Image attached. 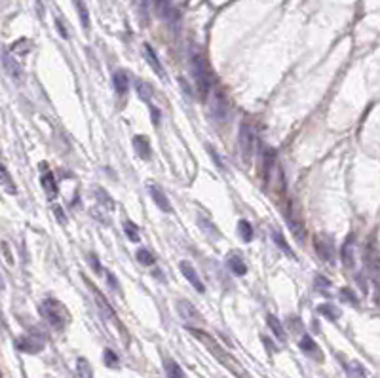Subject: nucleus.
<instances>
[{
    "label": "nucleus",
    "instance_id": "obj_18",
    "mask_svg": "<svg viewBox=\"0 0 380 378\" xmlns=\"http://www.w3.org/2000/svg\"><path fill=\"white\" fill-rule=\"evenodd\" d=\"M226 264H228V268L232 270L236 276H245V274H247V266H245V263L236 255V253H230V255H228Z\"/></svg>",
    "mask_w": 380,
    "mask_h": 378
},
{
    "label": "nucleus",
    "instance_id": "obj_21",
    "mask_svg": "<svg viewBox=\"0 0 380 378\" xmlns=\"http://www.w3.org/2000/svg\"><path fill=\"white\" fill-rule=\"evenodd\" d=\"M4 67H6L8 74L13 78V80H19L21 78V67L15 61H12V55L10 53H4Z\"/></svg>",
    "mask_w": 380,
    "mask_h": 378
},
{
    "label": "nucleus",
    "instance_id": "obj_13",
    "mask_svg": "<svg viewBox=\"0 0 380 378\" xmlns=\"http://www.w3.org/2000/svg\"><path fill=\"white\" fill-rule=\"evenodd\" d=\"M88 287L91 289V293H93V296H95V302H97V306L101 308V312H103L107 317H114V310L110 308L109 302L105 301V296L101 295V291H99V289H97L91 282H88Z\"/></svg>",
    "mask_w": 380,
    "mask_h": 378
},
{
    "label": "nucleus",
    "instance_id": "obj_37",
    "mask_svg": "<svg viewBox=\"0 0 380 378\" xmlns=\"http://www.w3.org/2000/svg\"><path fill=\"white\" fill-rule=\"evenodd\" d=\"M53 215L57 217V221H59V223H61V225H65V223H67V217H65L63 209H61L59 205H55V207H53Z\"/></svg>",
    "mask_w": 380,
    "mask_h": 378
},
{
    "label": "nucleus",
    "instance_id": "obj_7",
    "mask_svg": "<svg viewBox=\"0 0 380 378\" xmlns=\"http://www.w3.org/2000/svg\"><path fill=\"white\" fill-rule=\"evenodd\" d=\"M179 268H181V272H183V276L187 277L188 282H190V285H192V287L196 289L198 293H204V291H206V287H204V283H202L200 276L196 274V268H194V266L188 263V261H181Z\"/></svg>",
    "mask_w": 380,
    "mask_h": 378
},
{
    "label": "nucleus",
    "instance_id": "obj_8",
    "mask_svg": "<svg viewBox=\"0 0 380 378\" xmlns=\"http://www.w3.org/2000/svg\"><path fill=\"white\" fill-rule=\"evenodd\" d=\"M40 171H42V177H40V183H42V186H44V192L48 194V198L52 200L57 196V183H55V177H53V173L50 171V167L46 166V164H42L40 166Z\"/></svg>",
    "mask_w": 380,
    "mask_h": 378
},
{
    "label": "nucleus",
    "instance_id": "obj_36",
    "mask_svg": "<svg viewBox=\"0 0 380 378\" xmlns=\"http://www.w3.org/2000/svg\"><path fill=\"white\" fill-rule=\"evenodd\" d=\"M207 152H209V156H213V160H215V166L223 169V162H221V156L217 154V150H215L211 145H207Z\"/></svg>",
    "mask_w": 380,
    "mask_h": 378
},
{
    "label": "nucleus",
    "instance_id": "obj_1",
    "mask_svg": "<svg viewBox=\"0 0 380 378\" xmlns=\"http://www.w3.org/2000/svg\"><path fill=\"white\" fill-rule=\"evenodd\" d=\"M40 314L57 331L65 329V325L69 323V312H67V308L59 301H55V299H44V302L40 304Z\"/></svg>",
    "mask_w": 380,
    "mask_h": 378
},
{
    "label": "nucleus",
    "instance_id": "obj_11",
    "mask_svg": "<svg viewBox=\"0 0 380 378\" xmlns=\"http://www.w3.org/2000/svg\"><path fill=\"white\" fill-rule=\"evenodd\" d=\"M298 346H301V350H303L306 355H310V357L317 359V361H322L323 359L319 348H317V344L314 342V339H312L310 334H303V339H301V342H298Z\"/></svg>",
    "mask_w": 380,
    "mask_h": 378
},
{
    "label": "nucleus",
    "instance_id": "obj_26",
    "mask_svg": "<svg viewBox=\"0 0 380 378\" xmlns=\"http://www.w3.org/2000/svg\"><path fill=\"white\" fill-rule=\"evenodd\" d=\"M78 10V15H80V21H82V27L84 29H90V13H88V8H86L84 0H74Z\"/></svg>",
    "mask_w": 380,
    "mask_h": 378
},
{
    "label": "nucleus",
    "instance_id": "obj_25",
    "mask_svg": "<svg viewBox=\"0 0 380 378\" xmlns=\"http://www.w3.org/2000/svg\"><path fill=\"white\" fill-rule=\"evenodd\" d=\"M76 372L80 378H93V371H91V365L88 363V359L78 357L76 359Z\"/></svg>",
    "mask_w": 380,
    "mask_h": 378
},
{
    "label": "nucleus",
    "instance_id": "obj_28",
    "mask_svg": "<svg viewBox=\"0 0 380 378\" xmlns=\"http://www.w3.org/2000/svg\"><path fill=\"white\" fill-rule=\"evenodd\" d=\"M346 371L350 372V376L352 378H367V372H365L363 365L357 363V361H350L348 365H346Z\"/></svg>",
    "mask_w": 380,
    "mask_h": 378
},
{
    "label": "nucleus",
    "instance_id": "obj_29",
    "mask_svg": "<svg viewBox=\"0 0 380 378\" xmlns=\"http://www.w3.org/2000/svg\"><path fill=\"white\" fill-rule=\"evenodd\" d=\"M198 221H200V223H198V225H200V228H202V230H204V232H206L207 236H213V237H217V236H219V232H217V228H215V225H213V223H211V221H209V218L202 217V215H200V217H198Z\"/></svg>",
    "mask_w": 380,
    "mask_h": 378
},
{
    "label": "nucleus",
    "instance_id": "obj_35",
    "mask_svg": "<svg viewBox=\"0 0 380 378\" xmlns=\"http://www.w3.org/2000/svg\"><path fill=\"white\" fill-rule=\"evenodd\" d=\"M341 296H342V301H344V302H350V304H354V306L357 304V299H355V295L352 293V291H350V289H346V287L341 289Z\"/></svg>",
    "mask_w": 380,
    "mask_h": 378
},
{
    "label": "nucleus",
    "instance_id": "obj_33",
    "mask_svg": "<svg viewBox=\"0 0 380 378\" xmlns=\"http://www.w3.org/2000/svg\"><path fill=\"white\" fill-rule=\"evenodd\" d=\"M103 359H105V365H109V367H118V355L112 350H105L103 353Z\"/></svg>",
    "mask_w": 380,
    "mask_h": 378
},
{
    "label": "nucleus",
    "instance_id": "obj_4",
    "mask_svg": "<svg viewBox=\"0 0 380 378\" xmlns=\"http://www.w3.org/2000/svg\"><path fill=\"white\" fill-rule=\"evenodd\" d=\"M209 112L213 114L215 120H226L228 116V99L219 88L211 90V99H209Z\"/></svg>",
    "mask_w": 380,
    "mask_h": 378
},
{
    "label": "nucleus",
    "instance_id": "obj_24",
    "mask_svg": "<svg viewBox=\"0 0 380 378\" xmlns=\"http://www.w3.org/2000/svg\"><path fill=\"white\" fill-rule=\"evenodd\" d=\"M95 196H97V200H99V204L105 205L109 211L114 209V200L110 198V194L107 192V190H103L101 186H95Z\"/></svg>",
    "mask_w": 380,
    "mask_h": 378
},
{
    "label": "nucleus",
    "instance_id": "obj_40",
    "mask_svg": "<svg viewBox=\"0 0 380 378\" xmlns=\"http://www.w3.org/2000/svg\"><path fill=\"white\" fill-rule=\"evenodd\" d=\"M88 261L93 264V270H95V272H101V264H99V261L95 258V255H90L88 256Z\"/></svg>",
    "mask_w": 380,
    "mask_h": 378
},
{
    "label": "nucleus",
    "instance_id": "obj_34",
    "mask_svg": "<svg viewBox=\"0 0 380 378\" xmlns=\"http://www.w3.org/2000/svg\"><path fill=\"white\" fill-rule=\"evenodd\" d=\"M274 242H276V244L279 245V247H282V249H284L285 253H287V255H291V256H293V251H291V247H289V245H287V242H285V240H284V236H282L279 232H274Z\"/></svg>",
    "mask_w": 380,
    "mask_h": 378
},
{
    "label": "nucleus",
    "instance_id": "obj_17",
    "mask_svg": "<svg viewBox=\"0 0 380 378\" xmlns=\"http://www.w3.org/2000/svg\"><path fill=\"white\" fill-rule=\"evenodd\" d=\"M133 148H135V152L139 154V158H143V160H148V158H150V145H148L147 137H143V135L133 137Z\"/></svg>",
    "mask_w": 380,
    "mask_h": 378
},
{
    "label": "nucleus",
    "instance_id": "obj_6",
    "mask_svg": "<svg viewBox=\"0 0 380 378\" xmlns=\"http://www.w3.org/2000/svg\"><path fill=\"white\" fill-rule=\"evenodd\" d=\"M15 344L19 348L21 352L25 353H38L42 348H44V340L40 336H34V334H25V336H19L15 340Z\"/></svg>",
    "mask_w": 380,
    "mask_h": 378
},
{
    "label": "nucleus",
    "instance_id": "obj_41",
    "mask_svg": "<svg viewBox=\"0 0 380 378\" xmlns=\"http://www.w3.org/2000/svg\"><path fill=\"white\" fill-rule=\"evenodd\" d=\"M55 25H57V31L59 32H61V36H63V38H67V36H69V34H67V31H65V27H63V23H61V21H55Z\"/></svg>",
    "mask_w": 380,
    "mask_h": 378
},
{
    "label": "nucleus",
    "instance_id": "obj_15",
    "mask_svg": "<svg viewBox=\"0 0 380 378\" xmlns=\"http://www.w3.org/2000/svg\"><path fill=\"white\" fill-rule=\"evenodd\" d=\"M342 263H344V266L346 268H354V237L350 236L348 240H346V244L342 245Z\"/></svg>",
    "mask_w": 380,
    "mask_h": 378
},
{
    "label": "nucleus",
    "instance_id": "obj_2",
    "mask_svg": "<svg viewBox=\"0 0 380 378\" xmlns=\"http://www.w3.org/2000/svg\"><path fill=\"white\" fill-rule=\"evenodd\" d=\"M192 71H194V78H196V86L204 97L213 90L211 86V71L207 67L206 59L202 57L200 53H194L192 55Z\"/></svg>",
    "mask_w": 380,
    "mask_h": 378
},
{
    "label": "nucleus",
    "instance_id": "obj_16",
    "mask_svg": "<svg viewBox=\"0 0 380 378\" xmlns=\"http://www.w3.org/2000/svg\"><path fill=\"white\" fill-rule=\"evenodd\" d=\"M112 84H114V90H116L118 95H124V93L128 91V88H129V80H128V74H126V71L118 69V71L114 72V76H112Z\"/></svg>",
    "mask_w": 380,
    "mask_h": 378
},
{
    "label": "nucleus",
    "instance_id": "obj_19",
    "mask_svg": "<svg viewBox=\"0 0 380 378\" xmlns=\"http://www.w3.org/2000/svg\"><path fill=\"white\" fill-rule=\"evenodd\" d=\"M266 323H268V327L272 329V333L276 334L277 340H285V331H284V325L279 323V320H277L276 315L268 314V317H266Z\"/></svg>",
    "mask_w": 380,
    "mask_h": 378
},
{
    "label": "nucleus",
    "instance_id": "obj_31",
    "mask_svg": "<svg viewBox=\"0 0 380 378\" xmlns=\"http://www.w3.org/2000/svg\"><path fill=\"white\" fill-rule=\"evenodd\" d=\"M124 232H126V236H128L131 242H139V228H137L131 221H126V223H124Z\"/></svg>",
    "mask_w": 380,
    "mask_h": 378
},
{
    "label": "nucleus",
    "instance_id": "obj_5",
    "mask_svg": "<svg viewBox=\"0 0 380 378\" xmlns=\"http://www.w3.org/2000/svg\"><path fill=\"white\" fill-rule=\"evenodd\" d=\"M316 251L317 255L322 256L327 263H335V244L329 236H317L316 237Z\"/></svg>",
    "mask_w": 380,
    "mask_h": 378
},
{
    "label": "nucleus",
    "instance_id": "obj_32",
    "mask_svg": "<svg viewBox=\"0 0 380 378\" xmlns=\"http://www.w3.org/2000/svg\"><path fill=\"white\" fill-rule=\"evenodd\" d=\"M137 258H139V263L145 264V266H152V264H154V256H152V253L147 249L137 251Z\"/></svg>",
    "mask_w": 380,
    "mask_h": 378
},
{
    "label": "nucleus",
    "instance_id": "obj_27",
    "mask_svg": "<svg viewBox=\"0 0 380 378\" xmlns=\"http://www.w3.org/2000/svg\"><path fill=\"white\" fill-rule=\"evenodd\" d=\"M2 188H4V192H6V194H15V192H17L15 185H13L12 179H10L8 167L4 166V164H2Z\"/></svg>",
    "mask_w": 380,
    "mask_h": 378
},
{
    "label": "nucleus",
    "instance_id": "obj_20",
    "mask_svg": "<svg viewBox=\"0 0 380 378\" xmlns=\"http://www.w3.org/2000/svg\"><path fill=\"white\" fill-rule=\"evenodd\" d=\"M164 369H166V374L168 378H185V372L181 369L173 359H164Z\"/></svg>",
    "mask_w": 380,
    "mask_h": 378
},
{
    "label": "nucleus",
    "instance_id": "obj_10",
    "mask_svg": "<svg viewBox=\"0 0 380 378\" xmlns=\"http://www.w3.org/2000/svg\"><path fill=\"white\" fill-rule=\"evenodd\" d=\"M177 310H179V315L185 321L192 323V321H202L200 312L190 304L188 301H177Z\"/></svg>",
    "mask_w": 380,
    "mask_h": 378
},
{
    "label": "nucleus",
    "instance_id": "obj_12",
    "mask_svg": "<svg viewBox=\"0 0 380 378\" xmlns=\"http://www.w3.org/2000/svg\"><path fill=\"white\" fill-rule=\"evenodd\" d=\"M145 59H147V63L152 67V71L158 74L160 78H164L166 74H164V67H162V63H160V59H158V55H156V51L152 50V46L150 44H145Z\"/></svg>",
    "mask_w": 380,
    "mask_h": 378
},
{
    "label": "nucleus",
    "instance_id": "obj_38",
    "mask_svg": "<svg viewBox=\"0 0 380 378\" xmlns=\"http://www.w3.org/2000/svg\"><path fill=\"white\" fill-rule=\"evenodd\" d=\"M316 287H317V289H322V291H325V289L329 287V282H327V280H325L323 276H317V277H316Z\"/></svg>",
    "mask_w": 380,
    "mask_h": 378
},
{
    "label": "nucleus",
    "instance_id": "obj_23",
    "mask_svg": "<svg viewBox=\"0 0 380 378\" xmlns=\"http://www.w3.org/2000/svg\"><path fill=\"white\" fill-rule=\"evenodd\" d=\"M135 90H137V95H139V99H141V101L150 103V99H152V88H150L147 82H143V80H135Z\"/></svg>",
    "mask_w": 380,
    "mask_h": 378
},
{
    "label": "nucleus",
    "instance_id": "obj_3",
    "mask_svg": "<svg viewBox=\"0 0 380 378\" xmlns=\"http://www.w3.org/2000/svg\"><path fill=\"white\" fill-rule=\"evenodd\" d=\"M239 152L244 156L245 162L251 160L253 152H255V129H253L251 124L244 122L239 126Z\"/></svg>",
    "mask_w": 380,
    "mask_h": 378
},
{
    "label": "nucleus",
    "instance_id": "obj_30",
    "mask_svg": "<svg viewBox=\"0 0 380 378\" xmlns=\"http://www.w3.org/2000/svg\"><path fill=\"white\" fill-rule=\"evenodd\" d=\"M238 232H239V236L244 237V242H251L253 228H251V225H249L247 221H239V223H238Z\"/></svg>",
    "mask_w": 380,
    "mask_h": 378
},
{
    "label": "nucleus",
    "instance_id": "obj_22",
    "mask_svg": "<svg viewBox=\"0 0 380 378\" xmlns=\"http://www.w3.org/2000/svg\"><path fill=\"white\" fill-rule=\"evenodd\" d=\"M317 314L325 315V317L331 321H336L341 317V310L336 306H333V304H319V306H317Z\"/></svg>",
    "mask_w": 380,
    "mask_h": 378
},
{
    "label": "nucleus",
    "instance_id": "obj_14",
    "mask_svg": "<svg viewBox=\"0 0 380 378\" xmlns=\"http://www.w3.org/2000/svg\"><path fill=\"white\" fill-rule=\"evenodd\" d=\"M287 223H289V228H291V234L295 236L296 242H303L304 240V225L301 218H296L293 213H287Z\"/></svg>",
    "mask_w": 380,
    "mask_h": 378
},
{
    "label": "nucleus",
    "instance_id": "obj_9",
    "mask_svg": "<svg viewBox=\"0 0 380 378\" xmlns=\"http://www.w3.org/2000/svg\"><path fill=\"white\" fill-rule=\"evenodd\" d=\"M148 192H150V198L154 200V204L158 209L169 213L171 211V204H169L168 196L162 192V188L158 185H148Z\"/></svg>",
    "mask_w": 380,
    "mask_h": 378
},
{
    "label": "nucleus",
    "instance_id": "obj_39",
    "mask_svg": "<svg viewBox=\"0 0 380 378\" xmlns=\"http://www.w3.org/2000/svg\"><path fill=\"white\" fill-rule=\"evenodd\" d=\"M107 277H109V285L114 291H118V282H116V277H114V274H110V272H107Z\"/></svg>",
    "mask_w": 380,
    "mask_h": 378
}]
</instances>
